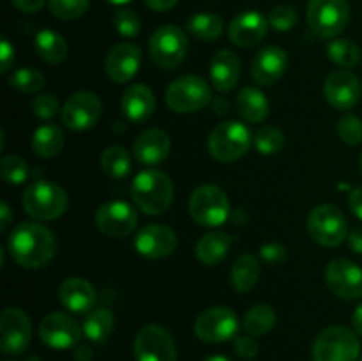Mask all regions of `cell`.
Masks as SVG:
<instances>
[{
	"instance_id": "52a82bcc",
	"label": "cell",
	"mask_w": 362,
	"mask_h": 361,
	"mask_svg": "<svg viewBox=\"0 0 362 361\" xmlns=\"http://www.w3.org/2000/svg\"><path fill=\"white\" fill-rule=\"evenodd\" d=\"M359 353V338L345 326H331L324 329L313 343L315 361H357Z\"/></svg>"
},
{
	"instance_id": "d6a6232c",
	"label": "cell",
	"mask_w": 362,
	"mask_h": 361,
	"mask_svg": "<svg viewBox=\"0 0 362 361\" xmlns=\"http://www.w3.org/2000/svg\"><path fill=\"white\" fill-rule=\"evenodd\" d=\"M187 30L200 41L212 42L221 38L225 23H223V18L216 13H198L187 20Z\"/></svg>"
},
{
	"instance_id": "cb8c5ba5",
	"label": "cell",
	"mask_w": 362,
	"mask_h": 361,
	"mask_svg": "<svg viewBox=\"0 0 362 361\" xmlns=\"http://www.w3.org/2000/svg\"><path fill=\"white\" fill-rule=\"evenodd\" d=\"M59 299L73 314H88L94 310L98 292L94 285L80 276H71L64 280L59 289Z\"/></svg>"
},
{
	"instance_id": "bcb514c9",
	"label": "cell",
	"mask_w": 362,
	"mask_h": 361,
	"mask_svg": "<svg viewBox=\"0 0 362 361\" xmlns=\"http://www.w3.org/2000/svg\"><path fill=\"white\" fill-rule=\"evenodd\" d=\"M235 354L243 360H253L258 354V343L253 336H237L233 342Z\"/></svg>"
},
{
	"instance_id": "ba28073f",
	"label": "cell",
	"mask_w": 362,
	"mask_h": 361,
	"mask_svg": "<svg viewBox=\"0 0 362 361\" xmlns=\"http://www.w3.org/2000/svg\"><path fill=\"white\" fill-rule=\"evenodd\" d=\"M165 99L170 110L175 113H193L205 108L211 103L212 94L211 87L204 78L186 74L168 85Z\"/></svg>"
},
{
	"instance_id": "ffe728a7",
	"label": "cell",
	"mask_w": 362,
	"mask_h": 361,
	"mask_svg": "<svg viewBox=\"0 0 362 361\" xmlns=\"http://www.w3.org/2000/svg\"><path fill=\"white\" fill-rule=\"evenodd\" d=\"M141 64V52L133 42L115 45L106 55V74L115 84H127L138 73Z\"/></svg>"
},
{
	"instance_id": "4316f807",
	"label": "cell",
	"mask_w": 362,
	"mask_h": 361,
	"mask_svg": "<svg viewBox=\"0 0 362 361\" xmlns=\"http://www.w3.org/2000/svg\"><path fill=\"white\" fill-rule=\"evenodd\" d=\"M235 108L246 122L260 124L267 119L271 106L260 88L244 87L235 98Z\"/></svg>"
},
{
	"instance_id": "680465c9",
	"label": "cell",
	"mask_w": 362,
	"mask_h": 361,
	"mask_svg": "<svg viewBox=\"0 0 362 361\" xmlns=\"http://www.w3.org/2000/svg\"><path fill=\"white\" fill-rule=\"evenodd\" d=\"M359 165H361V172H362V154H361V161H359Z\"/></svg>"
},
{
	"instance_id": "5b68a950",
	"label": "cell",
	"mask_w": 362,
	"mask_h": 361,
	"mask_svg": "<svg viewBox=\"0 0 362 361\" xmlns=\"http://www.w3.org/2000/svg\"><path fill=\"white\" fill-rule=\"evenodd\" d=\"M306 18L315 35L332 39L341 34L349 25L350 6L346 0H310Z\"/></svg>"
},
{
	"instance_id": "f6af8a7d",
	"label": "cell",
	"mask_w": 362,
	"mask_h": 361,
	"mask_svg": "<svg viewBox=\"0 0 362 361\" xmlns=\"http://www.w3.org/2000/svg\"><path fill=\"white\" fill-rule=\"evenodd\" d=\"M260 257L265 264L279 265L286 260V248L279 243H267L260 248Z\"/></svg>"
},
{
	"instance_id": "7a4b0ae2",
	"label": "cell",
	"mask_w": 362,
	"mask_h": 361,
	"mask_svg": "<svg viewBox=\"0 0 362 361\" xmlns=\"http://www.w3.org/2000/svg\"><path fill=\"white\" fill-rule=\"evenodd\" d=\"M131 197L145 214H165L172 207L173 183L161 170L147 168L134 177L131 184Z\"/></svg>"
},
{
	"instance_id": "e0dca14e",
	"label": "cell",
	"mask_w": 362,
	"mask_h": 361,
	"mask_svg": "<svg viewBox=\"0 0 362 361\" xmlns=\"http://www.w3.org/2000/svg\"><path fill=\"white\" fill-rule=\"evenodd\" d=\"M81 328L76 319L62 311L48 314L39 324V338L48 347L57 350L71 349L81 338Z\"/></svg>"
},
{
	"instance_id": "c3c4849f",
	"label": "cell",
	"mask_w": 362,
	"mask_h": 361,
	"mask_svg": "<svg viewBox=\"0 0 362 361\" xmlns=\"http://www.w3.org/2000/svg\"><path fill=\"white\" fill-rule=\"evenodd\" d=\"M45 2L46 0H11V4L21 13H37L45 6Z\"/></svg>"
},
{
	"instance_id": "94428289",
	"label": "cell",
	"mask_w": 362,
	"mask_h": 361,
	"mask_svg": "<svg viewBox=\"0 0 362 361\" xmlns=\"http://www.w3.org/2000/svg\"><path fill=\"white\" fill-rule=\"evenodd\" d=\"M4 361H11V360H4Z\"/></svg>"
},
{
	"instance_id": "681fc988",
	"label": "cell",
	"mask_w": 362,
	"mask_h": 361,
	"mask_svg": "<svg viewBox=\"0 0 362 361\" xmlns=\"http://www.w3.org/2000/svg\"><path fill=\"white\" fill-rule=\"evenodd\" d=\"M349 207L362 222V186L356 188L349 197Z\"/></svg>"
},
{
	"instance_id": "9f6ffc18",
	"label": "cell",
	"mask_w": 362,
	"mask_h": 361,
	"mask_svg": "<svg viewBox=\"0 0 362 361\" xmlns=\"http://www.w3.org/2000/svg\"><path fill=\"white\" fill-rule=\"evenodd\" d=\"M204 361H232V360H230V357H226V356H223V354H214V356L205 357Z\"/></svg>"
},
{
	"instance_id": "5bb4252c",
	"label": "cell",
	"mask_w": 362,
	"mask_h": 361,
	"mask_svg": "<svg viewBox=\"0 0 362 361\" xmlns=\"http://www.w3.org/2000/svg\"><path fill=\"white\" fill-rule=\"evenodd\" d=\"M101 99L90 91H78L64 105L62 122L73 131H87L101 119Z\"/></svg>"
},
{
	"instance_id": "2e32d148",
	"label": "cell",
	"mask_w": 362,
	"mask_h": 361,
	"mask_svg": "<svg viewBox=\"0 0 362 361\" xmlns=\"http://www.w3.org/2000/svg\"><path fill=\"white\" fill-rule=\"evenodd\" d=\"M325 283L329 290L339 299H361L362 268L349 258H336L325 269Z\"/></svg>"
},
{
	"instance_id": "6125c7cd",
	"label": "cell",
	"mask_w": 362,
	"mask_h": 361,
	"mask_svg": "<svg viewBox=\"0 0 362 361\" xmlns=\"http://www.w3.org/2000/svg\"><path fill=\"white\" fill-rule=\"evenodd\" d=\"M361 361H362V357H361Z\"/></svg>"
},
{
	"instance_id": "6da1fadb",
	"label": "cell",
	"mask_w": 362,
	"mask_h": 361,
	"mask_svg": "<svg viewBox=\"0 0 362 361\" xmlns=\"http://www.w3.org/2000/svg\"><path fill=\"white\" fill-rule=\"evenodd\" d=\"M9 253L16 264L27 269L45 268L53 258L57 241L48 227L34 222L18 223L9 234Z\"/></svg>"
},
{
	"instance_id": "8992f818",
	"label": "cell",
	"mask_w": 362,
	"mask_h": 361,
	"mask_svg": "<svg viewBox=\"0 0 362 361\" xmlns=\"http://www.w3.org/2000/svg\"><path fill=\"white\" fill-rule=\"evenodd\" d=\"M189 214L202 227L223 225L230 216L228 197L216 184L198 186L189 197Z\"/></svg>"
},
{
	"instance_id": "6f0895ef",
	"label": "cell",
	"mask_w": 362,
	"mask_h": 361,
	"mask_svg": "<svg viewBox=\"0 0 362 361\" xmlns=\"http://www.w3.org/2000/svg\"><path fill=\"white\" fill-rule=\"evenodd\" d=\"M106 2L115 4V6H124V4H129V2H133V0H106Z\"/></svg>"
},
{
	"instance_id": "f907efd6",
	"label": "cell",
	"mask_w": 362,
	"mask_h": 361,
	"mask_svg": "<svg viewBox=\"0 0 362 361\" xmlns=\"http://www.w3.org/2000/svg\"><path fill=\"white\" fill-rule=\"evenodd\" d=\"M346 239H349L350 250L362 255V227H357V229H354L352 232L349 234V237H346Z\"/></svg>"
},
{
	"instance_id": "4dcf8cb0",
	"label": "cell",
	"mask_w": 362,
	"mask_h": 361,
	"mask_svg": "<svg viewBox=\"0 0 362 361\" xmlns=\"http://www.w3.org/2000/svg\"><path fill=\"white\" fill-rule=\"evenodd\" d=\"M35 53L39 55V59H42L48 64H60L67 57V42L59 32L49 30H39L35 35Z\"/></svg>"
},
{
	"instance_id": "f546056e",
	"label": "cell",
	"mask_w": 362,
	"mask_h": 361,
	"mask_svg": "<svg viewBox=\"0 0 362 361\" xmlns=\"http://www.w3.org/2000/svg\"><path fill=\"white\" fill-rule=\"evenodd\" d=\"M64 149V133L57 124H42L32 134V151L41 158H55Z\"/></svg>"
},
{
	"instance_id": "8d00e7d4",
	"label": "cell",
	"mask_w": 362,
	"mask_h": 361,
	"mask_svg": "<svg viewBox=\"0 0 362 361\" xmlns=\"http://www.w3.org/2000/svg\"><path fill=\"white\" fill-rule=\"evenodd\" d=\"M9 85L21 94H34L41 91L45 85V74L35 67H20L11 73Z\"/></svg>"
},
{
	"instance_id": "d4e9b609",
	"label": "cell",
	"mask_w": 362,
	"mask_h": 361,
	"mask_svg": "<svg viewBox=\"0 0 362 361\" xmlns=\"http://www.w3.org/2000/svg\"><path fill=\"white\" fill-rule=\"evenodd\" d=\"M124 117L129 122L140 124L152 117L156 110V96L147 85L133 84L124 91L122 101H120Z\"/></svg>"
},
{
	"instance_id": "44dd1931",
	"label": "cell",
	"mask_w": 362,
	"mask_h": 361,
	"mask_svg": "<svg viewBox=\"0 0 362 361\" xmlns=\"http://www.w3.org/2000/svg\"><path fill=\"white\" fill-rule=\"evenodd\" d=\"M269 20L258 11H244L237 14L228 27L230 41L239 48H253L267 34Z\"/></svg>"
},
{
	"instance_id": "836d02e7",
	"label": "cell",
	"mask_w": 362,
	"mask_h": 361,
	"mask_svg": "<svg viewBox=\"0 0 362 361\" xmlns=\"http://www.w3.org/2000/svg\"><path fill=\"white\" fill-rule=\"evenodd\" d=\"M244 329L250 336H264L276 326V311L269 304H255L244 315Z\"/></svg>"
},
{
	"instance_id": "74e56055",
	"label": "cell",
	"mask_w": 362,
	"mask_h": 361,
	"mask_svg": "<svg viewBox=\"0 0 362 361\" xmlns=\"http://www.w3.org/2000/svg\"><path fill=\"white\" fill-rule=\"evenodd\" d=\"M253 144L264 156H274L285 147V133L276 126H264L255 133Z\"/></svg>"
},
{
	"instance_id": "8fae6325",
	"label": "cell",
	"mask_w": 362,
	"mask_h": 361,
	"mask_svg": "<svg viewBox=\"0 0 362 361\" xmlns=\"http://www.w3.org/2000/svg\"><path fill=\"white\" fill-rule=\"evenodd\" d=\"M239 331V319L228 306H211L194 321V335L207 343H223Z\"/></svg>"
},
{
	"instance_id": "d6986e66",
	"label": "cell",
	"mask_w": 362,
	"mask_h": 361,
	"mask_svg": "<svg viewBox=\"0 0 362 361\" xmlns=\"http://www.w3.org/2000/svg\"><path fill=\"white\" fill-rule=\"evenodd\" d=\"M177 234L170 227L151 223L141 227L134 237V248L145 258H165L177 250Z\"/></svg>"
},
{
	"instance_id": "d590c367",
	"label": "cell",
	"mask_w": 362,
	"mask_h": 361,
	"mask_svg": "<svg viewBox=\"0 0 362 361\" xmlns=\"http://www.w3.org/2000/svg\"><path fill=\"white\" fill-rule=\"evenodd\" d=\"M327 55L341 69H350L361 60V50L350 39H332L327 45Z\"/></svg>"
},
{
	"instance_id": "91938a15",
	"label": "cell",
	"mask_w": 362,
	"mask_h": 361,
	"mask_svg": "<svg viewBox=\"0 0 362 361\" xmlns=\"http://www.w3.org/2000/svg\"><path fill=\"white\" fill-rule=\"evenodd\" d=\"M30 361H39V360H35V357H34V360H30Z\"/></svg>"
},
{
	"instance_id": "1f68e13d",
	"label": "cell",
	"mask_w": 362,
	"mask_h": 361,
	"mask_svg": "<svg viewBox=\"0 0 362 361\" xmlns=\"http://www.w3.org/2000/svg\"><path fill=\"white\" fill-rule=\"evenodd\" d=\"M81 328H83V335L90 342L103 343L110 338L115 329V315L108 308H94L88 311Z\"/></svg>"
},
{
	"instance_id": "30bf717a",
	"label": "cell",
	"mask_w": 362,
	"mask_h": 361,
	"mask_svg": "<svg viewBox=\"0 0 362 361\" xmlns=\"http://www.w3.org/2000/svg\"><path fill=\"white\" fill-rule=\"evenodd\" d=\"M151 59L163 69H175L187 55V38L182 28L175 25H163L156 28L148 41Z\"/></svg>"
},
{
	"instance_id": "277c9868",
	"label": "cell",
	"mask_w": 362,
	"mask_h": 361,
	"mask_svg": "<svg viewBox=\"0 0 362 361\" xmlns=\"http://www.w3.org/2000/svg\"><path fill=\"white\" fill-rule=\"evenodd\" d=\"M253 145V134L247 130L246 124L237 120L221 122L211 131L207 142V149L211 156L218 161L230 163L243 158Z\"/></svg>"
},
{
	"instance_id": "9a60e30c",
	"label": "cell",
	"mask_w": 362,
	"mask_h": 361,
	"mask_svg": "<svg viewBox=\"0 0 362 361\" xmlns=\"http://www.w3.org/2000/svg\"><path fill=\"white\" fill-rule=\"evenodd\" d=\"M95 227L108 237H126L136 229L138 212L124 200H112L95 211Z\"/></svg>"
},
{
	"instance_id": "9c48e42d",
	"label": "cell",
	"mask_w": 362,
	"mask_h": 361,
	"mask_svg": "<svg viewBox=\"0 0 362 361\" xmlns=\"http://www.w3.org/2000/svg\"><path fill=\"white\" fill-rule=\"evenodd\" d=\"M308 232L322 246L334 248L349 237V223L334 204H322L308 216Z\"/></svg>"
},
{
	"instance_id": "e575fe53",
	"label": "cell",
	"mask_w": 362,
	"mask_h": 361,
	"mask_svg": "<svg viewBox=\"0 0 362 361\" xmlns=\"http://www.w3.org/2000/svg\"><path fill=\"white\" fill-rule=\"evenodd\" d=\"M101 168L112 179H124L127 173L131 172V156L120 145H110L103 151L101 159Z\"/></svg>"
},
{
	"instance_id": "f1b7e54d",
	"label": "cell",
	"mask_w": 362,
	"mask_h": 361,
	"mask_svg": "<svg viewBox=\"0 0 362 361\" xmlns=\"http://www.w3.org/2000/svg\"><path fill=\"white\" fill-rule=\"evenodd\" d=\"M258 276H260V264L255 255L244 253L235 258L230 271V280L237 292L246 294L253 290L258 283Z\"/></svg>"
},
{
	"instance_id": "7bdbcfd3",
	"label": "cell",
	"mask_w": 362,
	"mask_h": 361,
	"mask_svg": "<svg viewBox=\"0 0 362 361\" xmlns=\"http://www.w3.org/2000/svg\"><path fill=\"white\" fill-rule=\"evenodd\" d=\"M339 138L345 142L346 145H357L362 142V120L354 113H345L341 119L338 120Z\"/></svg>"
},
{
	"instance_id": "7c38bea8",
	"label": "cell",
	"mask_w": 362,
	"mask_h": 361,
	"mask_svg": "<svg viewBox=\"0 0 362 361\" xmlns=\"http://www.w3.org/2000/svg\"><path fill=\"white\" fill-rule=\"evenodd\" d=\"M133 350L136 361H177L175 340L159 324L144 326L136 333Z\"/></svg>"
},
{
	"instance_id": "f5cc1de1",
	"label": "cell",
	"mask_w": 362,
	"mask_h": 361,
	"mask_svg": "<svg viewBox=\"0 0 362 361\" xmlns=\"http://www.w3.org/2000/svg\"><path fill=\"white\" fill-rule=\"evenodd\" d=\"M177 2H179V0H145V4H147L152 11H158V13L172 9Z\"/></svg>"
},
{
	"instance_id": "7dc6e473",
	"label": "cell",
	"mask_w": 362,
	"mask_h": 361,
	"mask_svg": "<svg viewBox=\"0 0 362 361\" xmlns=\"http://www.w3.org/2000/svg\"><path fill=\"white\" fill-rule=\"evenodd\" d=\"M14 60H16V52H14V46L11 45L9 39L2 38L0 39V73L7 74L14 66Z\"/></svg>"
},
{
	"instance_id": "603a6c76",
	"label": "cell",
	"mask_w": 362,
	"mask_h": 361,
	"mask_svg": "<svg viewBox=\"0 0 362 361\" xmlns=\"http://www.w3.org/2000/svg\"><path fill=\"white\" fill-rule=\"evenodd\" d=\"M172 149V142L166 131L159 127H151L138 134L133 144V154L138 163L145 166H156L165 161Z\"/></svg>"
},
{
	"instance_id": "11a10c76",
	"label": "cell",
	"mask_w": 362,
	"mask_h": 361,
	"mask_svg": "<svg viewBox=\"0 0 362 361\" xmlns=\"http://www.w3.org/2000/svg\"><path fill=\"white\" fill-rule=\"evenodd\" d=\"M74 357H76V361H90L92 349L88 345H78L74 350Z\"/></svg>"
},
{
	"instance_id": "4fadbf2b",
	"label": "cell",
	"mask_w": 362,
	"mask_h": 361,
	"mask_svg": "<svg viewBox=\"0 0 362 361\" xmlns=\"http://www.w3.org/2000/svg\"><path fill=\"white\" fill-rule=\"evenodd\" d=\"M32 340V322L21 308H6L0 314V350L7 356L23 354Z\"/></svg>"
},
{
	"instance_id": "60d3db41",
	"label": "cell",
	"mask_w": 362,
	"mask_h": 361,
	"mask_svg": "<svg viewBox=\"0 0 362 361\" xmlns=\"http://www.w3.org/2000/svg\"><path fill=\"white\" fill-rule=\"evenodd\" d=\"M113 27L122 38H136L141 30V20L133 9L122 7L113 14Z\"/></svg>"
},
{
	"instance_id": "f35d334b",
	"label": "cell",
	"mask_w": 362,
	"mask_h": 361,
	"mask_svg": "<svg viewBox=\"0 0 362 361\" xmlns=\"http://www.w3.org/2000/svg\"><path fill=\"white\" fill-rule=\"evenodd\" d=\"M2 179L7 184H23L28 179V165L21 156L7 154L0 163Z\"/></svg>"
},
{
	"instance_id": "ab89813d",
	"label": "cell",
	"mask_w": 362,
	"mask_h": 361,
	"mask_svg": "<svg viewBox=\"0 0 362 361\" xmlns=\"http://www.w3.org/2000/svg\"><path fill=\"white\" fill-rule=\"evenodd\" d=\"M48 7L59 20H76L88 9V0H48Z\"/></svg>"
},
{
	"instance_id": "7402d4cb",
	"label": "cell",
	"mask_w": 362,
	"mask_h": 361,
	"mask_svg": "<svg viewBox=\"0 0 362 361\" xmlns=\"http://www.w3.org/2000/svg\"><path fill=\"white\" fill-rule=\"evenodd\" d=\"M288 55L279 46H265L257 53L251 67V76L260 85H274L285 76Z\"/></svg>"
},
{
	"instance_id": "484cf974",
	"label": "cell",
	"mask_w": 362,
	"mask_h": 361,
	"mask_svg": "<svg viewBox=\"0 0 362 361\" xmlns=\"http://www.w3.org/2000/svg\"><path fill=\"white\" fill-rule=\"evenodd\" d=\"M211 81L216 91L230 92L240 78V59L232 50H221L211 62Z\"/></svg>"
},
{
	"instance_id": "db71d44e",
	"label": "cell",
	"mask_w": 362,
	"mask_h": 361,
	"mask_svg": "<svg viewBox=\"0 0 362 361\" xmlns=\"http://www.w3.org/2000/svg\"><path fill=\"white\" fill-rule=\"evenodd\" d=\"M352 326H354V331H356L359 336H362V303L356 308V310H354Z\"/></svg>"
},
{
	"instance_id": "83f0119b",
	"label": "cell",
	"mask_w": 362,
	"mask_h": 361,
	"mask_svg": "<svg viewBox=\"0 0 362 361\" xmlns=\"http://www.w3.org/2000/svg\"><path fill=\"white\" fill-rule=\"evenodd\" d=\"M233 237L225 232H211L200 237L194 246L197 258L205 265H216L228 255Z\"/></svg>"
},
{
	"instance_id": "ee69618b",
	"label": "cell",
	"mask_w": 362,
	"mask_h": 361,
	"mask_svg": "<svg viewBox=\"0 0 362 361\" xmlns=\"http://www.w3.org/2000/svg\"><path fill=\"white\" fill-rule=\"evenodd\" d=\"M32 110H34V115L42 120L53 119L57 113L62 112L59 105V99H57L53 94L37 96V98L34 99V103H32Z\"/></svg>"
},
{
	"instance_id": "ac0fdd59",
	"label": "cell",
	"mask_w": 362,
	"mask_h": 361,
	"mask_svg": "<svg viewBox=\"0 0 362 361\" xmlns=\"http://www.w3.org/2000/svg\"><path fill=\"white\" fill-rule=\"evenodd\" d=\"M362 87L359 78L350 69H336L325 78L324 96L329 105L336 110H352L359 103Z\"/></svg>"
},
{
	"instance_id": "3957f363",
	"label": "cell",
	"mask_w": 362,
	"mask_h": 361,
	"mask_svg": "<svg viewBox=\"0 0 362 361\" xmlns=\"http://www.w3.org/2000/svg\"><path fill=\"white\" fill-rule=\"evenodd\" d=\"M23 209L28 216L39 222H52L67 211L69 198L66 190L52 180H34L25 188Z\"/></svg>"
},
{
	"instance_id": "b9f144b4",
	"label": "cell",
	"mask_w": 362,
	"mask_h": 361,
	"mask_svg": "<svg viewBox=\"0 0 362 361\" xmlns=\"http://www.w3.org/2000/svg\"><path fill=\"white\" fill-rule=\"evenodd\" d=\"M267 20H269V25H271L274 30L288 32L297 25L299 14H297L296 7L283 4V6H276L274 9L269 13Z\"/></svg>"
},
{
	"instance_id": "816d5d0a",
	"label": "cell",
	"mask_w": 362,
	"mask_h": 361,
	"mask_svg": "<svg viewBox=\"0 0 362 361\" xmlns=\"http://www.w3.org/2000/svg\"><path fill=\"white\" fill-rule=\"evenodd\" d=\"M13 219V212L7 202H0V232H6Z\"/></svg>"
}]
</instances>
